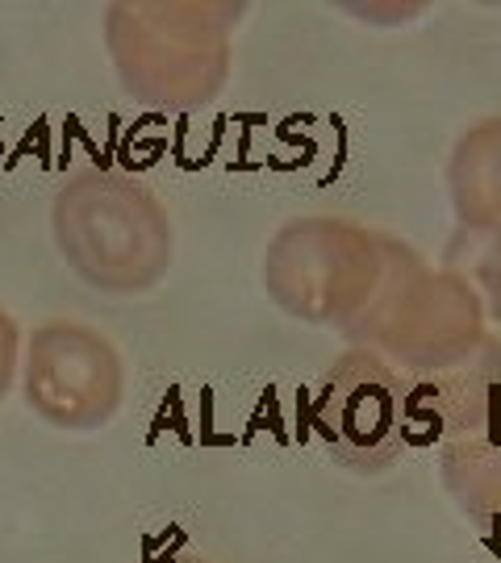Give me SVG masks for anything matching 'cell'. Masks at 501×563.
<instances>
[{"mask_svg": "<svg viewBox=\"0 0 501 563\" xmlns=\"http://www.w3.org/2000/svg\"><path fill=\"white\" fill-rule=\"evenodd\" d=\"M309 422L322 451L339 467L377 476L401 455V380L368 351L335 360L314 393Z\"/></svg>", "mask_w": 501, "mask_h": 563, "instance_id": "cell-1", "label": "cell"}]
</instances>
